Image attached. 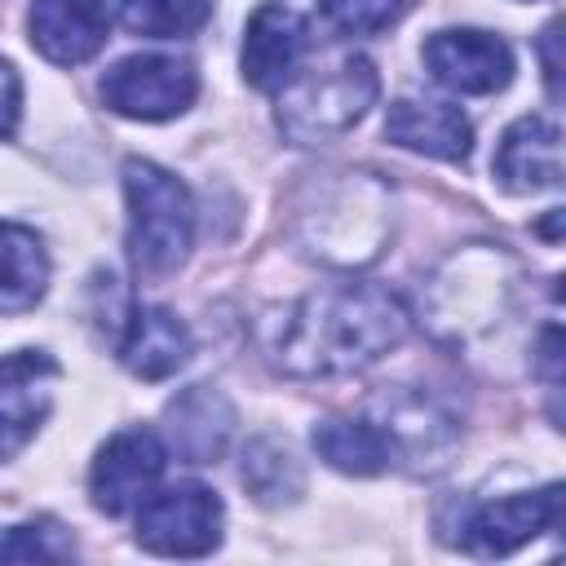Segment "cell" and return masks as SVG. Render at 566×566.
Here are the masks:
<instances>
[{"mask_svg": "<svg viewBox=\"0 0 566 566\" xmlns=\"http://www.w3.org/2000/svg\"><path fill=\"white\" fill-rule=\"evenodd\" d=\"M385 137L402 150L442 159V164H464L473 150V128L451 102L433 97H398L385 115Z\"/></svg>", "mask_w": 566, "mask_h": 566, "instance_id": "obj_14", "label": "cell"}, {"mask_svg": "<svg viewBox=\"0 0 566 566\" xmlns=\"http://www.w3.org/2000/svg\"><path fill=\"white\" fill-rule=\"evenodd\" d=\"M57 363L44 349L0 354V464L13 460L53 407Z\"/></svg>", "mask_w": 566, "mask_h": 566, "instance_id": "obj_10", "label": "cell"}, {"mask_svg": "<svg viewBox=\"0 0 566 566\" xmlns=\"http://www.w3.org/2000/svg\"><path fill=\"white\" fill-rule=\"evenodd\" d=\"M27 31L40 57H49L53 66H80L111 35V4L106 0H31Z\"/></svg>", "mask_w": 566, "mask_h": 566, "instance_id": "obj_11", "label": "cell"}, {"mask_svg": "<svg viewBox=\"0 0 566 566\" xmlns=\"http://www.w3.org/2000/svg\"><path fill=\"white\" fill-rule=\"evenodd\" d=\"M407 327L411 314L389 287L340 283L261 318L256 340L274 371L296 380H332L354 376L398 349Z\"/></svg>", "mask_w": 566, "mask_h": 566, "instance_id": "obj_1", "label": "cell"}, {"mask_svg": "<svg viewBox=\"0 0 566 566\" xmlns=\"http://www.w3.org/2000/svg\"><path fill=\"white\" fill-rule=\"evenodd\" d=\"M190 327L164 310V305H142L128 314V327L119 336V358L133 376L142 380H164L172 376L177 367H186L190 358Z\"/></svg>", "mask_w": 566, "mask_h": 566, "instance_id": "obj_16", "label": "cell"}, {"mask_svg": "<svg viewBox=\"0 0 566 566\" xmlns=\"http://www.w3.org/2000/svg\"><path fill=\"white\" fill-rule=\"evenodd\" d=\"M535 354H539V358H535V371L557 389V385H562V332H557V327H544Z\"/></svg>", "mask_w": 566, "mask_h": 566, "instance_id": "obj_24", "label": "cell"}, {"mask_svg": "<svg viewBox=\"0 0 566 566\" xmlns=\"http://www.w3.org/2000/svg\"><path fill=\"white\" fill-rule=\"evenodd\" d=\"M124 199H128V252L137 270L168 274L186 261L195 239V203L190 190L150 159L124 164Z\"/></svg>", "mask_w": 566, "mask_h": 566, "instance_id": "obj_4", "label": "cell"}, {"mask_svg": "<svg viewBox=\"0 0 566 566\" xmlns=\"http://www.w3.org/2000/svg\"><path fill=\"white\" fill-rule=\"evenodd\" d=\"M164 464H168V447L159 442L155 429H124L97 451L88 473V495L106 517H124L150 495Z\"/></svg>", "mask_w": 566, "mask_h": 566, "instance_id": "obj_8", "label": "cell"}, {"mask_svg": "<svg viewBox=\"0 0 566 566\" xmlns=\"http://www.w3.org/2000/svg\"><path fill=\"white\" fill-rule=\"evenodd\" d=\"M539 53H544V80H548V93L557 97V93H562V84H557V22L544 27V35H539Z\"/></svg>", "mask_w": 566, "mask_h": 566, "instance_id": "obj_25", "label": "cell"}, {"mask_svg": "<svg viewBox=\"0 0 566 566\" xmlns=\"http://www.w3.org/2000/svg\"><path fill=\"white\" fill-rule=\"evenodd\" d=\"M199 93V71L186 57L133 53L102 75V102L128 119H172Z\"/></svg>", "mask_w": 566, "mask_h": 566, "instance_id": "obj_6", "label": "cell"}, {"mask_svg": "<svg viewBox=\"0 0 566 566\" xmlns=\"http://www.w3.org/2000/svg\"><path fill=\"white\" fill-rule=\"evenodd\" d=\"M164 420H168V447L186 464H217L230 447V433H234V407L212 385L181 389L168 402Z\"/></svg>", "mask_w": 566, "mask_h": 566, "instance_id": "obj_15", "label": "cell"}, {"mask_svg": "<svg viewBox=\"0 0 566 566\" xmlns=\"http://www.w3.org/2000/svg\"><path fill=\"white\" fill-rule=\"evenodd\" d=\"M557 522H562V482H548L539 491L473 504L460 517L455 544L473 557H509L513 548H522L539 531H553Z\"/></svg>", "mask_w": 566, "mask_h": 566, "instance_id": "obj_7", "label": "cell"}, {"mask_svg": "<svg viewBox=\"0 0 566 566\" xmlns=\"http://www.w3.org/2000/svg\"><path fill=\"white\" fill-rule=\"evenodd\" d=\"M212 18V0H119V22L146 40H186Z\"/></svg>", "mask_w": 566, "mask_h": 566, "instance_id": "obj_20", "label": "cell"}, {"mask_svg": "<svg viewBox=\"0 0 566 566\" xmlns=\"http://www.w3.org/2000/svg\"><path fill=\"white\" fill-rule=\"evenodd\" d=\"M318 9L327 13L332 27L349 35H371V31H385L402 13V0H318Z\"/></svg>", "mask_w": 566, "mask_h": 566, "instance_id": "obj_22", "label": "cell"}, {"mask_svg": "<svg viewBox=\"0 0 566 566\" xmlns=\"http://www.w3.org/2000/svg\"><path fill=\"white\" fill-rule=\"evenodd\" d=\"M314 451H318V460H327L336 473H349V478H371V473H385L394 464L389 433L363 416L318 420L314 424Z\"/></svg>", "mask_w": 566, "mask_h": 566, "instance_id": "obj_17", "label": "cell"}, {"mask_svg": "<svg viewBox=\"0 0 566 566\" xmlns=\"http://www.w3.org/2000/svg\"><path fill=\"white\" fill-rule=\"evenodd\" d=\"M71 557V539H57L44 522H22L0 531V562H62Z\"/></svg>", "mask_w": 566, "mask_h": 566, "instance_id": "obj_21", "label": "cell"}, {"mask_svg": "<svg viewBox=\"0 0 566 566\" xmlns=\"http://www.w3.org/2000/svg\"><path fill=\"white\" fill-rule=\"evenodd\" d=\"M296 230L310 256L327 265H367L380 256L389 230V195L367 172H340L318 190L314 208H301Z\"/></svg>", "mask_w": 566, "mask_h": 566, "instance_id": "obj_3", "label": "cell"}, {"mask_svg": "<svg viewBox=\"0 0 566 566\" xmlns=\"http://www.w3.org/2000/svg\"><path fill=\"white\" fill-rule=\"evenodd\" d=\"M495 177L513 195H539L562 186V128L553 115H522L495 150Z\"/></svg>", "mask_w": 566, "mask_h": 566, "instance_id": "obj_13", "label": "cell"}, {"mask_svg": "<svg viewBox=\"0 0 566 566\" xmlns=\"http://www.w3.org/2000/svg\"><path fill=\"white\" fill-rule=\"evenodd\" d=\"M429 75L451 88V93H495L513 80V49L478 27H451V31H433L420 49Z\"/></svg>", "mask_w": 566, "mask_h": 566, "instance_id": "obj_9", "label": "cell"}, {"mask_svg": "<svg viewBox=\"0 0 566 566\" xmlns=\"http://www.w3.org/2000/svg\"><path fill=\"white\" fill-rule=\"evenodd\" d=\"M305 40H310V22L292 4L283 0L256 4L243 31V80L261 93H279L305 53Z\"/></svg>", "mask_w": 566, "mask_h": 566, "instance_id": "obj_12", "label": "cell"}, {"mask_svg": "<svg viewBox=\"0 0 566 566\" xmlns=\"http://www.w3.org/2000/svg\"><path fill=\"white\" fill-rule=\"evenodd\" d=\"M18 111H22V84H18V71L0 57V137L18 128Z\"/></svg>", "mask_w": 566, "mask_h": 566, "instance_id": "obj_23", "label": "cell"}, {"mask_svg": "<svg viewBox=\"0 0 566 566\" xmlns=\"http://www.w3.org/2000/svg\"><path fill=\"white\" fill-rule=\"evenodd\" d=\"M221 500L199 482H177L137 504V544L155 557H208L221 544Z\"/></svg>", "mask_w": 566, "mask_h": 566, "instance_id": "obj_5", "label": "cell"}, {"mask_svg": "<svg viewBox=\"0 0 566 566\" xmlns=\"http://www.w3.org/2000/svg\"><path fill=\"white\" fill-rule=\"evenodd\" d=\"M49 287V256L35 230L0 221V314H27Z\"/></svg>", "mask_w": 566, "mask_h": 566, "instance_id": "obj_18", "label": "cell"}, {"mask_svg": "<svg viewBox=\"0 0 566 566\" xmlns=\"http://www.w3.org/2000/svg\"><path fill=\"white\" fill-rule=\"evenodd\" d=\"M239 478H243V486L252 491V500H256V504H265V509L292 504V500L305 491L301 460H296V455H292V447H287V442H279V438H252V442L243 447Z\"/></svg>", "mask_w": 566, "mask_h": 566, "instance_id": "obj_19", "label": "cell"}, {"mask_svg": "<svg viewBox=\"0 0 566 566\" xmlns=\"http://www.w3.org/2000/svg\"><path fill=\"white\" fill-rule=\"evenodd\" d=\"M380 80L367 53L358 49H327L318 57H310L305 66L296 62V71L283 80L279 88V128L287 142L296 146H323L340 133H349L367 106L376 102Z\"/></svg>", "mask_w": 566, "mask_h": 566, "instance_id": "obj_2", "label": "cell"}]
</instances>
